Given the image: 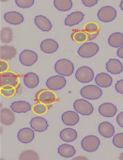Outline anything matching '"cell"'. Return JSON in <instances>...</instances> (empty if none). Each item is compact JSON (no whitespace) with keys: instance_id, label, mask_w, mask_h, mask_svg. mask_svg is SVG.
<instances>
[{"instance_id":"1","label":"cell","mask_w":123,"mask_h":160,"mask_svg":"<svg viewBox=\"0 0 123 160\" xmlns=\"http://www.w3.org/2000/svg\"><path fill=\"white\" fill-rule=\"evenodd\" d=\"M54 70L59 75L62 76H70L74 71V66L70 60L61 59L55 63Z\"/></svg>"},{"instance_id":"2","label":"cell","mask_w":123,"mask_h":160,"mask_svg":"<svg viewBox=\"0 0 123 160\" xmlns=\"http://www.w3.org/2000/svg\"><path fill=\"white\" fill-rule=\"evenodd\" d=\"M56 100V96L53 92L49 90L43 89L40 90L35 95V101L37 103H41L52 107L53 104Z\"/></svg>"},{"instance_id":"3","label":"cell","mask_w":123,"mask_h":160,"mask_svg":"<svg viewBox=\"0 0 123 160\" xmlns=\"http://www.w3.org/2000/svg\"><path fill=\"white\" fill-rule=\"evenodd\" d=\"M81 96L89 100H97L101 97L102 92L101 89L95 85L84 86L80 90Z\"/></svg>"},{"instance_id":"4","label":"cell","mask_w":123,"mask_h":160,"mask_svg":"<svg viewBox=\"0 0 123 160\" xmlns=\"http://www.w3.org/2000/svg\"><path fill=\"white\" fill-rule=\"evenodd\" d=\"M1 87L11 86L15 88L19 87V80L18 75L12 72H2L0 75Z\"/></svg>"},{"instance_id":"5","label":"cell","mask_w":123,"mask_h":160,"mask_svg":"<svg viewBox=\"0 0 123 160\" xmlns=\"http://www.w3.org/2000/svg\"><path fill=\"white\" fill-rule=\"evenodd\" d=\"M100 140L97 137L94 135L87 136L81 142L82 148L88 152L96 151L100 145Z\"/></svg>"},{"instance_id":"6","label":"cell","mask_w":123,"mask_h":160,"mask_svg":"<svg viewBox=\"0 0 123 160\" xmlns=\"http://www.w3.org/2000/svg\"><path fill=\"white\" fill-rule=\"evenodd\" d=\"M99 50V47L94 42H87L82 44L78 51V55L84 58H90L96 55Z\"/></svg>"},{"instance_id":"7","label":"cell","mask_w":123,"mask_h":160,"mask_svg":"<svg viewBox=\"0 0 123 160\" xmlns=\"http://www.w3.org/2000/svg\"><path fill=\"white\" fill-rule=\"evenodd\" d=\"M73 108L78 113L85 116L91 115L94 112V107L92 104L84 99L76 100L73 104Z\"/></svg>"},{"instance_id":"8","label":"cell","mask_w":123,"mask_h":160,"mask_svg":"<svg viewBox=\"0 0 123 160\" xmlns=\"http://www.w3.org/2000/svg\"><path fill=\"white\" fill-rule=\"evenodd\" d=\"M94 72L90 68L87 66L80 67L77 70L75 77L77 80L81 83H89L94 78Z\"/></svg>"},{"instance_id":"9","label":"cell","mask_w":123,"mask_h":160,"mask_svg":"<svg viewBox=\"0 0 123 160\" xmlns=\"http://www.w3.org/2000/svg\"><path fill=\"white\" fill-rule=\"evenodd\" d=\"M117 13L113 7L106 6L102 7L99 10L97 17L101 21L105 23L111 22L115 19Z\"/></svg>"},{"instance_id":"10","label":"cell","mask_w":123,"mask_h":160,"mask_svg":"<svg viewBox=\"0 0 123 160\" xmlns=\"http://www.w3.org/2000/svg\"><path fill=\"white\" fill-rule=\"evenodd\" d=\"M66 84V79L60 75L51 76L46 82L47 87L52 91H58L63 89Z\"/></svg>"},{"instance_id":"11","label":"cell","mask_w":123,"mask_h":160,"mask_svg":"<svg viewBox=\"0 0 123 160\" xmlns=\"http://www.w3.org/2000/svg\"><path fill=\"white\" fill-rule=\"evenodd\" d=\"M38 56L35 52L31 50H25L19 55V61L25 66L30 67L37 62Z\"/></svg>"},{"instance_id":"12","label":"cell","mask_w":123,"mask_h":160,"mask_svg":"<svg viewBox=\"0 0 123 160\" xmlns=\"http://www.w3.org/2000/svg\"><path fill=\"white\" fill-rule=\"evenodd\" d=\"M31 127L37 132H45L49 127L48 122L42 117L36 116L31 120Z\"/></svg>"},{"instance_id":"13","label":"cell","mask_w":123,"mask_h":160,"mask_svg":"<svg viewBox=\"0 0 123 160\" xmlns=\"http://www.w3.org/2000/svg\"><path fill=\"white\" fill-rule=\"evenodd\" d=\"M99 112L102 116L107 118L113 117L117 112V108L111 103H104L100 106Z\"/></svg>"},{"instance_id":"14","label":"cell","mask_w":123,"mask_h":160,"mask_svg":"<svg viewBox=\"0 0 123 160\" xmlns=\"http://www.w3.org/2000/svg\"><path fill=\"white\" fill-rule=\"evenodd\" d=\"M35 138V132L29 128L21 129L17 133L18 140L23 144H28L32 142Z\"/></svg>"},{"instance_id":"15","label":"cell","mask_w":123,"mask_h":160,"mask_svg":"<svg viewBox=\"0 0 123 160\" xmlns=\"http://www.w3.org/2000/svg\"><path fill=\"white\" fill-rule=\"evenodd\" d=\"M62 120L63 123L67 126H74L79 122V117L75 112L68 111L62 114Z\"/></svg>"},{"instance_id":"16","label":"cell","mask_w":123,"mask_h":160,"mask_svg":"<svg viewBox=\"0 0 123 160\" xmlns=\"http://www.w3.org/2000/svg\"><path fill=\"white\" fill-rule=\"evenodd\" d=\"M1 123L5 126L12 125L15 121V115L13 111L4 108L1 110Z\"/></svg>"},{"instance_id":"17","label":"cell","mask_w":123,"mask_h":160,"mask_svg":"<svg viewBox=\"0 0 123 160\" xmlns=\"http://www.w3.org/2000/svg\"><path fill=\"white\" fill-rule=\"evenodd\" d=\"M40 49L43 52L52 54L55 52L59 48V45L55 40L47 39L43 40L40 44Z\"/></svg>"},{"instance_id":"18","label":"cell","mask_w":123,"mask_h":160,"mask_svg":"<svg viewBox=\"0 0 123 160\" xmlns=\"http://www.w3.org/2000/svg\"><path fill=\"white\" fill-rule=\"evenodd\" d=\"M100 134L105 138H111L115 134V128L113 125L108 122H103L98 126Z\"/></svg>"},{"instance_id":"19","label":"cell","mask_w":123,"mask_h":160,"mask_svg":"<svg viewBox=\"0 0 123 160\" xmlns=\"http://www.w3.org/2000/svg\"><path fill=\"white\" fill-rule=\"evenodd\" d=\"M95 82L99 87L108 88L112 85L113 79L111 76L108 73L101 72L96 76Z\"/></svg>"},{"instance_id":"20","label":"cell","mask_w":123,"mask_h":160,"mask_svg":"<svg viewBox=\"0 0 123 160\" xmlns=\"http://www.w3.org/2000/svg\"><path fill=\"white\" fill-rule=\"evenodd\" d=\"M107 71L112 74H119L123 71L122 63L117 59H110L106 64Z\"/></svg>"},{"instance_id":"21","label":"cell","mask_w":123,"mask_h":160,"mask_svg":"<svg viewBox=\"0 0 123 160\" xmlns=\"http://www.w3.org/2000/svg\"><path fill=\"white\" fill-rule=\"evenodd\" d=\"M4 19L7 23L13 25H20L23 23L24 18L23 16L17 12H10L6 13L4 15Z\"/></svg>"},{"instance_id":"22","label":"cell","mask_w":123,"mask_h":160,"mask_svg":"<svg viewBox=\"0 0 123 160\" xmlns=\"http://www.w3.org/2000/svg\"><path fill=\"white\" fill-rule=\"evenodd\" d=\"M17 50L13 46L3 45L0 48V57L2 60H11L16 55Z\"/></svg>"},{"instance_id":"23","label":"cell","mask_w":123,"mask_h":160,"mask_svg":"<svg viewBox=\"0 0 123 160\" xmlns=\"http://www.w3.org/2000/svg\"><path fill=\"white\" fill-rule=\"evenodd\" d=\"M84 18V15L82 12H73L68 15L64 20V24L66 26L73 27L78 25Z\"/></svg>"},{"instance_id":"24","label":"cell","mask_w":123,"mask_h":160,"mask_svg":"<svg viewBox=\"0 0 123 160\" xmlns=\"http://www.w3.org/2000/svg\"><path fill=\"white\" fill-rule=\"evenodd\" d=\"M36 26L43 32H49L52 28L51 23L46 17L43 15H38L35 19Z\"/></svg>"},{"instance_id":"25","label":"cell","mask_w":123,"mask_h":160,"mask_svg":"<svg viewBox=\"0 0 123 160\" xmlns=\"http://www.w3.org/2000/svg\"><path fill=\"white\" fill-rule=\"evenodd\" d=\"M11 108L16 113H26L32 109L31 105L25 101H17L12 103Z\"/></svg>"},{"instance_id":"26","label":"cell","mask_w":123,"mask_h":160,"mask_svg":"<svg viewBox=\"0 0 123 160\" xmlns=\"http://www.w3.org/2000/svg\"><path fill=\"white\" fill-rule=\"evenodd\" d=\"M60 137L64 142H72L77 138V132L73 128H65L60 132Z\"/></svg>"},{"instance_id":"27","label":"cell","mask_w":123,"mask_h":160,"mask_svg":"<svg viewBox=\"0 0 123 160\" xmlns=\"http://www.w3.org/2000/svg\"><path fill=\"white\" fill-rule=\"evenodd\" d=\"M25 85L29 89L36 88L39 83L38 76L35 72H29L25 74L24 77Z\"/></svg>"},{"instance_id":"28","label":"cell","mask_w":123,"mask_h":160,"mask_svg":"<svg viewBox=\"0 0 123 160\" xmlns=\"http://www.w3.org/2000/svg\"><path fill=\"white\" fill-rule=\"evenodd\" d=\"M58 152L61 156L64 158H71L76 153V150L73 146L69 144H64L59 146Z\"/></svg>"},{"instance_id":"29","label":"cell","mask_w":123,"mask_h":160,"mask_svg":"<svg viewBox=\"0 0 123 160\" xmlns=\"http://www.w3.org/2000/svg\"><path fill=\"white\" fill-rule=\"evenodd\" d=\"M108 43L113 48L121 47L123 45V33L116 32L111 34L108 38Z\"/></svg>"},{"instance_id":"30","label":"cell","mask_w":123,"mask_h":160,"mask_svg":"<svg viewBox=\"0 0 123 160\" xmlns=\"http://www.w3.org/2000/svg\"><path fill=\"white\" fill-rule=\"evenodd\" d=\"M13 32L12 28L7 27L2 29L0 33L1 42L3 43H9L12 41Z\"/></svg>"},{"instance_id":"31","label":"cell","mask_w":123,"mask_h":160,"mask_svg":"<svg viewBox=\"0 0 123 160\" xmlns=\"http://www.w3.org/2000/svg\"><path fill=\"white\" fill-rule=\"evenodd\" d=\"M54 4L56 9L61 12H67L73 7V2L71 0H55Z\"/></svg>"},{"instance_id":"32","label":"cell","mask_w":123,"mask_h":160,"mask_svg":"<svg viewBox=\"0 0 123 160\" xmlns=\"http://www.w3.org/2000/svg\"><path fill=\"white\" fill-rule=\"evenodd\" d=\"M71 38L75 42L81 43L88 40L86 32L84 30H75L71 34Z\"/></svg>"},{"instance_id":"33","label":"cell","mask_w":123,"mask_h":160,"mask_svg":"<svg viewBox=\"0 0 123 160\" xmlns=\"http://www.w3.org/2000/svg\"><path fill=\"white\" fill-rule=\"evenodd\" d=\"M38 154L33 150H26L21 152L19 156L20 160H39Z\"/></svg>"},{"instance_id":"34","label":"cell","mask_w":123,"mask_h":160,"mask_svg":"<svg viewBox=\"0 0 123 160\" xmlns=\"http://www.w3.org/2000/svg\"><path fill=\"white\" fill-rule=\"evenodd\" d=\"M18 88L11 86H4L1 87V93L3 96L10 97L15 95L17 92Z\"/></svg>"},{"instance_id":"35","label":"cell","mask_w":123,"mask_h":160,"mask_svg":"<svg viewBox=\"0 0 123 160\" xmlns=\"http://www.w3.org/2000/svg\"><path fill=\"white\" fill-rule=\"evenodd\" d=\"M51 107L41 103H37L34 106L33 111L37 114H45Z\"/></svg>"},{"instance_id":"36","label":"cell","mask_w":123,"mask_h":160,"mask_svg":"<svg viewBox=\"0 0 123 160\" xmlns=\"http://www.w3.org/2000/svg\"><path fill=\"white\" fill-rule=\"evenodd\" d=\"M84 31L86 33H96L98 32H99V27L96 23L94 22H89L85 25Z\"/></svg>"},{"instance_id":"37","label":"cell","mask_w":123,"mask_h":160,"mask_svg":"<svg viewBox=\"0 0 123 160\" xmlns=\"http://www.w3.org/2000/svg\"><path fill=\"white\" fill-rule=\"evenodd\" d=\"M113 145L118 148H123V133H119L114 136L112 139Z\"/></svg>"},{"instance_id":"38","label":"cell","mask_w":123,"mask_h":160,"mask_svg":"<svg viewBox=\"0 0 123 160\" xmlns=\"http://www.w3.org/2000/svg\"><path fill=\"white\" fill-rule=\"evenodd\" d=\"M15 2L18 7L23 9H26L33 6L35 2V1L34 0H16Z\"/></svg>"},{"instance_id":"39","label":"cell","mask_w":123,"mask_h":160,"mask_svg":"<svg viewBox=\"0 0 123 160\" xmlns=\"http://www.w3.org/2000/svg\"><path fill=\"white\" fill-rule=\"evenodd\" d=\"M115 87L117 92L123 94V79L118 81L116 83Z\"/></svg>"},{"instance_id":"40","label":"cell","mask_w":123,"mask_h":160,"mask_svg":"<svg viewBox=\"0 0 123 160\" xmlns=\"http://www.w3.org/2000/svg\"><path fill=\"white\" fill-rule=\"evenodd\" d=\"M82 3L86 7H92L95 6L98 2L97 0H82Z\"/></svg>"},{"instance_id":"41","label":"cell","mask_w":123,"mask_h":160,"mask_svg":"<svg viewBox=\"0 0 123 160\" xmlns=\"http://www.w3.org/2000/svg\"><path fill=\"white\" fill-rule=\"evenodd\" d=\"M9 68V64L4 60H1V72H5Z\"/></svg>"},{"instance_id":"42","label":"cell","mask_w":123,"mask_h":160,"mask_svg":"<svg viewBox=\"0 0 123 160\" xmlns=\"http://www.w3.org/2000/svg\"><path fill=\"white\" fill-rule=\"evenodd\" d=\"M116 122L118 125L123 129V111L119 113L116 117Z\"/></svg>"},{"instance_id":"43","label":"cell","mask_w":123,"mask_h":160,"mask_svg":"<svg viewBox=\"0 0 123 160\" xmlns=\"http://www.w3.org/2000/svg\"><path fill=\"white\" fill-rule=\"evenodd\" d=\"M99 33V32L94 33H86L87 34V37H88V40H87L88 41H92V40H94L97 37Z\"/></svg>"},{"instance_id":"44","label":"cell","mask_w":123,"mask_h":160,"mask_svg":"<svg viewBox=\"0 0 123 160\" xmlns=\"http://www.w3.org/2000/svg\"><path fill=\"white\" fill-rule=\"evenodd\" d=\"M117 55L120 58H123V45L119 47L117 50Z\"/></svg>"},{"instance_id":"45","label":"cell","mask_w":123,"mask_h":160,"mask_svg":"<svg viewBox=\"0 0 123 160\" xmlns=\"http://www.w3.org/2000/svg\"><path fill=\"white\" fill-rule=\"evenodd\" d=\"M73 160H88V159L87 157H84V156H79L73 158Z\"/></svg>"},{"instance_id":"46","label":"cell","mask_w":123,"mask_h":160,"mask_svg":"<svg viewBox=\"0 0 123 160\" xmlns=\"http://www.w3.org/2000/svg\"><path fill=\"white\" fill-rule=\"evenodd\" d=\"M119 6H120L121 10H122V11H123V1H121V2H120Z\"/></svg>"},{"instance_id":"47","label":"cell","mask_w":123,"mask_h":160,"mask_svg":"<svg viewBox=\"0 0 123 160\" xmlns=\"http://www.w3.org/2000/svg\"><path fill=\"white\" fill-rule=\"evenodd\" d=\"M119 160H123V152L120 153V155H119Z\"/></svg>"}]
</instances>
